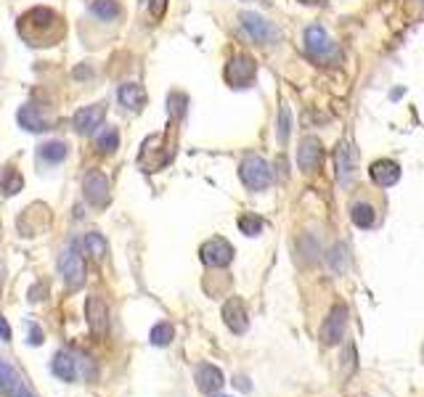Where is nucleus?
<instances>
[{
    "mask_svg": "<svg viewBox=\"0 0 424 397\" xmlns=\"http://www.w3.org/2000/svg\"><path fill=\"white\" fill-rule=\"evenodd\" d=\"M239 177L249 191H265L274 180V170L263 157H247L239 165Z\"/></svg>",
    "mask_w": 424,
    "mask_h": 397,
    "instance_id": "f257e3e1",
    "label": "nucleus"
},
{
    "mask_svg": "<svg viewBox=\"0 0 424 397\" xmlns=\"http://www.w3.org/2000/svg\"><path fill=\"white\" fill-rule=\"evenodd\" d=\"M226 83L231 88H249L254 83V74H257V64L247 53H236L231 61L226 64Z\"/></svg>",
    "mask_w": 424,
    "mask_h": 397,
    "instance_id": "f03ea898",
    "label": "nucleus"
},
{
    "mask_svg": "<svg viewBox=\"0 0 424 397\" xmlns=\"http://www.w3.org/2000/svg\"><path fill=\"white\" fill-rule=\"evenodd\" d=\"M199 259L207 265V268H228L231 259H234V247L226 239H210L199 247Z\"/></svg>",
    "mask_w": 424,
    "mask_h": 397,
    "instance_id": "7ed1b4c3",
    "label": "nucleus"
},
{
    "mask_svg": "<svg viewBox=\"0 0 424 397\" xmlns=\"http://www.w3.org/2000/svg\"><path fill=\"white\" fill-rule=\"evenodd\" d=\"M345 326H348V307L334 305L329 310V315L324 318V324H321V342L326 344V347L339 344L342 336H345Z\"/></svg>",
    "mask_w": 424,
    "mask_h": 397,
    "instance_id": "20e7f679",
    "label": "nucleus"
},
{
    "mask_svg": "<svg viewBox=\"0 0 424 397\" xmlns=\"http://www.w3.org/2000/svg\"><path fill=\"white\" fill-rule=\"evenodd\" d=\"M58 270H61V276H64L69 289H80L85 284V262L83 257L77 254L75 244H69L64 249V254L58 259Z\"/></svg>",
    "mask_w": 424,
    "mask_h": 397,
    "instance_id": "39448f33",
    "label": "nucleus"
},
{
    "mask_svg": "<svg viewBox=\"0 0 424 397\" xmlns=\"http://www.w3.org/2000/svg\"><path fill=\"white\" fill-rule=\"evenodd\" d=\"M321 159H324V146L316 135H305L300 140V148H297V167L302 172H316L321 167Z\"/></svg>",
    "mask_w": 424,
    "mask_h": 397,
    "instance_id": "423d86ee",
    "label": "nucleus"
},
{
    "mask_svg": "<svg viewBox=\"0 0 424 397\" xmlns=\"http://www.w3.org/2000/svg\"><path fill=\"white\" fill-rule=\"evenodd\" d=\"M83 194L88 199V204H93V207H106L109 204V180H106L104 172H88L83 180Z\"/></svg>",
    "mask_w": 424,
    "mask_h": 397,
    "instance_id": "0eeeda50",
    "label": "nucleus"
},
{
    "mask_svg": "<svg viewBox=\"0 0 424 397\" xmlns=\"http://www.w3.org/2000/svg\"><path fill=\"white\" fill-rule=\"evenodd\" d=\"M305 51L313 58H319V61H324L326 56L334 53V43H331V37L326 35V29L321 27V24H311V27L305 29Z\"/></svg>",
    "mask_w": 424,
    "mask_h": 397,
    "instance_id": "6e6552de",
    "label": "nucleus"
},
{
    "mask_svg": "<svg viewBox=\"0 0 424 397\" xmlns=\"http://www.w3.org/2000/svg\"><path fill=\"white\" fill-rule=\"evenodd\" d=\"M239 21H242V27L247 29V35L252 37L254 43H260V46H265V43H271V40H276V29L265 21L260 14H252V11H244L242 16H239Z\"/></svg>",
    "mask_w": 424,
    "mask_h": 397,
    "instance_id": "1a4fd4ad",
    "label": "nucleus"
},
{
    "mask_svg": "<svg viewBox=\"0 0 424 397\" xmlns=\"http://www.w3.org/2000/svg\"><path fill=\"white\" fill-rule=\"evenodd\" d=\"M368 175L379 188H393L400 180V165L395 159H377L374 165L368 167Z\"/></svg>",
    "mask_w": 424,
    "mask_h": 397,
    "instance_id": "9d476101",
    "label": "nucleus"
},
{
    "mask_svg": "<svg viewBox=\"0 0 424 397\" xmlns=\"http://www.w3.org/2000/svg\"><path fill=\"white\" fill-rule=\"evenodd\" d=\"M223 321L234 334H244L249 329V315H247V307L239 297H231L223 305Z\"/></svg>",
    "mask_w": 424,
    "mask_h": 397,
    "instance_id": "9b49d317",
    "label": "nucleus"
},
{
    "mask_svg": "<svg viewBox=\"0 0 424 397\" xmlns=\"http://www.w3.org/2000/svg\"><path fill=\"white\" fill-rule=\"evenodd\" d=\"M104 103H91V106H83V109L75 114V130L80 133V135H91L101 122H104Z\"/></svg>",
    "mask_w": 424,
    "mask_h": 397,
    "instance_id": "f8f14e48",
    "label": "nucleus"
},
{
    "mask_svg": "<svg viewBox=\"0 0 424 397\" xmlns=\"http://www.w3.org/2000/svg\"><path fill=\"white\" fill-rule=\"evenodd\" d=\"M197 387L205 392V395H215L217 389L226 384V376H223V371L212 366V363H202L197 368Z\"/></svg>",
    "mask_w": 424,
    "mask_h": 397,
    "instance_id": "ddd939ff",
    "label": "nucleus"
},
{
    "mask_svg": "<svg viewBox=\"0 0 424 397\" xmlns=\"http://www.w3.org/2000/svg\"><path fill=\"white\" fill-rule=\"evenodd\" d=\"M85 315H88V324H91L93 334H106V329H109L106 305L95 294H91L88 299H85Z\"/></svg>",
    "mask_w": 424,
    "mask_h": 397,
    "instance_id": "4468645a",
    "label": "nucleus"
},
{
    "mask_svg": "<svg viewBox=\"0 0 424 397\" xmlns=\"http://www.w3.org/2000/svg\"><path fill=\"white\" fill-rule=\"evenodd\" d=\"M334 165H337V177L342 180V183H348L350 175L356 172V151H353V146L350 143H337V148H334Z\"/></svg>",
    "mask_w": 424,
    "mask_h": 397,
    "instance_id": "2eb2a0df",
    "label": "nucleus"
},
{
    "mask_svg": "<svg viewBox=\"0 0 424 397\" xmlns=\"http://www.w3.org/2000/svg\"><path fill=\"white\" fill-rule=\"evenodd\" d=\"M51 371H53V373H56L61 381H66V384H69V381H75V376H77V361L66 350H58L56 355H53Z\"/></svg>",
    "mask_w": 424,
    "mask_h": 397,
    "instance_id": "dca6fc26",
    "label": "nucleus"
},
{
    "mask_svg": "<svg viewBox=\"0 0 424 397\" xmlns=\"http://www.w3.org/2000/svg\"><path fill=\"white\" fill-rule=\"evenodd\" d=\"M117 98H120V103L128 106L130 111L143 109V103H146V96H143L141 85H135V83L120 85V88H117Z\"/></svg>",
    "mask_w": 424,
    "mask_h": 397,
    "instance_id": "f3484780",
    "label": "nucleus"
},
{
    "mask_svg": "<svg viewBox=\"0 0 424 397\" xmlns=\"http://www.w3.org/2000/svg\"><path fill=\"white\" fill-rule=\"evenodd\" d=\"M350 220H353L356 228H371L377 222V212H374V207L368 202H358L353 204V210H350Z\"/></svg>",
    "mask_w": 424,
    "mask_h": 397,
    "instance_id": "a211bd4d",
    "label": "nucleus"
},
{
    "mask_svg": "<svg viewBox=\"0 0 424 397\" xmlns=\"http://www.w3.org/2000/svg\"><path fill=\"white\" fill-rule=\"evenodd\" d=\"M19 125L24 130H29V133H43V130H48V122L40 117L38 111H35V106H21L19 109Z\"/></svg>",
    "mask_w": 424,
    "mask_h": 397,
    "instance_id": "6ab92c4d",
    "label": "nucleus"
},
{
    "mask_svg": "<svg viewBox=\"0 0 424 397\" xmlns=\"http://www.w3.org/2000/svg\"><path fill=\"white\" fill-rule=\"evenodd\" d=\"M91 14H93L98 21H114L123 11L114 0H91Z\"/></svg>",
    "mask_w": 424,
    "mask_h": 397,
    "instance_id": "aec40b11",
    "label": "nucleus"
},
{
    "mask_svg": "<svg viewBox=\"0 0 424 397\" xmlns=\"http://www.w3.org/2000/svg\"><path fill=\"white\" fill-rule=\"evenodd\" d=\"M0 188H3V194L6 196L19 194L21 188H24V177L16 172V167H6V170H3V175H0Z\"/></svg>",
    "mask_w": 424,
    "mask_h": 397,
    "instance_id": "412c9836",
    "label": "nucleus"
},
{
    "mask_svg": "<svg viewBox=\"0 0 424 397\" xmlns=\"http://www.w3.org/2000/svg\"><path fill=\"white\" fill-rule=\"evenodd\" d=\"M38 154H40V159H46V162H51V165L64 162L66 143H64V140H48V143H43V146L38 148Z\"/></svg>",
    "mask_w": 424,
    "mask_h": 397,
    "instance_id": "4be33fe9",
    "label": "nucleus"
},
{
    "mask_svg": "<svg viewBox=\"0 0 424 397\" xmlns=\"http://www.w3.org/2000/svg\"><path fill=\"white\" fill-rule=\"evenodd\" d=\"M85 249H88V254L93 259H104L106 252H109V247H106V239L101 236V233H85Z\"/></svg>",
    "mask_w": 424,
    "mask_h": 397,
    "instance_id": "5701e85b",
    "label": "nucleus"
},
{
    "mask_svg": "<svg viewBox=\"0 0 424 397\" xmlns=\"http://www.w3.org/2000/svg\"><path fill=\"white\" fill-rule=\"evenodd\" d=\"M151 344L154 347H167L172 339H175V329H172V324H167V321H162V324H157L154 329H151Z\"/></svg>",
    "mask_w": 424,
    "mask_h": 397,
    "instance_id": "b1692460",
    "label": "nucleus"
},
{
    "mask_svg": "<svg viewBox=\"0 0 424 397\" xmlns=\"http://www.w3.org/2000/svg\"><path fill=\"white\" fill-rule=\"evenodd\" d=\"M95 146L101 148L104 154H112V151L120 148V133H117L114 128H104L98 135H95Z\"/></svg>",
    "mask_w": 424,
    "mask_h": 397,
    "instance_id": "393cba45",
    "label": "nucleus"
},
{
    "mask_svg": "<svg viewBox=\"0 0 424 397\" xmlns=\"http://www.w3.org/2000/svg\"><path fill=\"white\" fill-rule=\"evenodd\" d=\"M16 387H19V376H16V371L11 368L9 363L0 361V389H3V392H14Z\"/></svg>",
    "mask_w": 424,
    "mask_h": 397,
    "instance_id": "a878e982",
    "label": "nucleus"
},
{
    "mask_svg": "<svg viewBox=\"0 0 424 397\" xmlns=\"http://www.w3.org/2000/svg\"><path fill=\"white\" fill-rule=\"evenodd\" d=\"M263 225L265 222L260 217H254V215H242L239 217V231L244 233V236H260L263 233Z\"/></svg>",
    "mask_w": 424,
    "mask_h": 397,
    "instance_id": "bb28decb",
    "label": "nucleus"
},
{
    "mask_svg": "<svg viewBox=\"0 0 424 397\" xmlns=\"http://www.w3.org/2000/svg\"><path fill=\"white\" fill-rule=\"evenodd\" d=\"M289 133H292V111H289V106H281V111H279V143H286Z\"/></svg>",
    "mask_w": 424,
    "mask_h": 397,
    "instance_id": "cd10ccee",
    "label": "nucleus"
},
{
    "mask_svg": "<svg viewBox=\"0 0 424 397\" xmlns=\"http://www.w3.org/2000/svg\"><path fill=\"white\" fill-rule=\"evenodd\" d=\"M329 262L337 273H342V270H345V247H334V249H331Z\"/></svg>",
    "mask_w": 424,
    "mask_h": 397,
    "instance_id": "c85d7f7f",
    "label": "nucleus"
},
{
    "mask_svg": "<svg viewBox=\"0 0 424 397\" xmlns=\"http://www.w3.org/2000/svg\"><path fill=\"white\" fill-rule=\"evenodd\" d=\"M165 9H167V0H149L151 19H162V16H165Z\"/></svg>",
    "mask_w": 424,
    "mask_h": 397,
    "instance_id": "c756f323",
    "label": "nucleus"
},
{
    "mask_svg": "<svg viewBox=\"0 0 424 397\" xmlns=\"http://www.w3.org/2000/svg\"><path fill=\"white\" fill-rule=\"evenodd\" d=\"M29 344H43V329L40 326H29Z\"/></svg>",
    "mask_w": 424,
    "mask_h": 397,
    "instance_id": "7c9ffc66",
    "label": "nucleus"
},
{
    "mask_svg": "<svg viewBox=\"0 0 424 397\" xmlns=\"http://www.w3.org/2000/svg\"><path fill=\"white\" fill-rule=\"evenodd\" d=\"M0 339H3V342H9L11 339V329H9V324H6V318H3V315H0Z\"/></svg>",
    "mask_w": 424,
    "mask_h": 397,
    "instance_id": "2f4dec72",
    "label": "nucleus"
},
{
    "mask_svg": "<svg viewBox=\"0 0 424 397\" xmlns=\"http://www.w3.org/2000/svg\"><path fill=\"white\" fill-rule=\"evenodd\" d=\"M75 77L85 80V77H91V69H88V66H80V69H75Z\"/></svg>",
    "mask_w": 424,
    "mask_h": 397,
    "instance_id": "473e14b6",
    "label": "nucleus"
},
{
    "mask_svg": "<svg viewBox=\"0 0 424 397\" xmlns=\"http://www.w3.org/2000/svg\"><path fill=\"white\" fill-rule=\"evenodd\" d=\"M300 3H305V6H326L329 0H300Z\"/></svg>",
    "mask_w": 424,
    "mask_h": 397,
    "instance_id": "72a5a7b5",
    "label": "nucleus"
},
{
    "mask_svg": "<svg viewBox=\"0 0 424 397\" xmlns=\"http://www.w3.org/2000/svg\"><path fill=\"white\" fill-rule=\"evenodd\" d=\"M19 389V387H16ZM16 397H32V392H29V389H19V392H16Z\"/></svg>",
    "mask_w": 424,
    "mask_h": 397,
    "instance_id": "f704fd0d",
    "label": "nucleus"
},
{
    "mask_svg": "<svg viewBox=\"0 0 424 397\" xmlns=\"http://www.w3.org/2000/svg\"><path fill=\"white\" fill-rule=\"evenodd\" d=\"M236 387H239V389H249V384H247L244 379H236Z\"/></svg>",
    "mask_w": 424,
    "mask_h": 397,
    "instance_id": "c9c22d12",
    "label": "nucleus"
},
{
    "mask_svg": "<svg viewBox=\"0 0 424 397\" xmlns=\"http://www.w3.org/2000/svg\"><path fill=\"white\" fill-rule=\"evenodd\" d=\"M212 397H228V395H212Z\"/></svg>",
    "mask_w": 424,
    "mask_h": 397,
    "instance_id": "e433bc0d",
    "label": "nucleus"
},
{
    "mask_svg": "<svg viewBox=\"0 0 424 397\" xmlns=\"http://www.w3.org/2000/svg\"><path fill=\"white\" fill-rule=\"evenodd\" d=\"M422 355H424V347H422Z\"/></svg>",
    "mask_w": 424,
    "mask_h": 397,
    "instance_id": "4c0bfd02",
    "label": "nucleus"
}]
</instances>
